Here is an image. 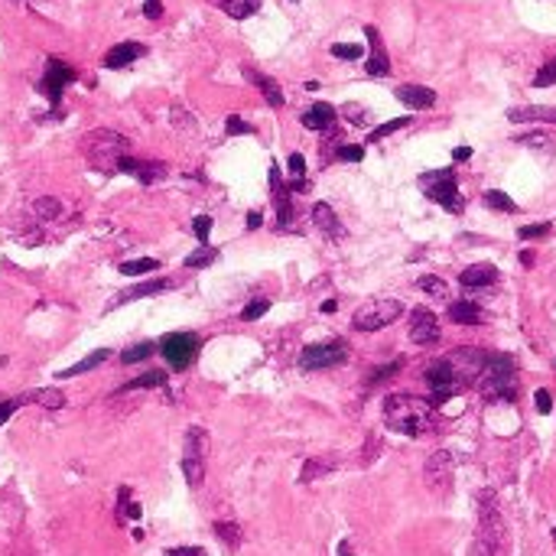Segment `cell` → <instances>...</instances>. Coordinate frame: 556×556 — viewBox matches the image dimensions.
<instances>
[{
  "label": "cell",
  "mask_w": 556,
  "mask_h": 556,
  "mask_svg": "<svg viewBox=\"0 0 556 556\" xmlns=\"http://www.w3.org/2000/svg\"><path fill=\"white\" fill-rule=\"evenodd\" d=\"M488 358L492 355L482 352V348H452L449 355L433 358L423 371V378L429 384V401L443 403L449 397L462 394L466 387H476Z\"/></svg>",
  "instance_id": "6da1fadb"
},
{
  "label": "cell",
  "mask_w": 556,
  "mask_h": 556,
  "mask_svg": "<svg viewBox=\"0 0 556 556\" xmlns=\"http://www.w3.org/2000/svg\"><path fill=\"white\" fill-rule=\"evenodd\" d=\"M384 423L401 436H423L436 423V403L417 394H391L384 401Z\"/></svg>",
  "instance_id": "7a4b0ae2"
},
{
  "label": "cell",
  "mask_w": 556,
  "mask_h": 556,
  "mask_svg": "<svg viewBox=\"0 0 556 556\" xmlns=\"http://www.w3.org/2000/svg\"><path fill=\"white\" fill-rule=\"evenodd\" d=\"M478 394L485 401H514L517 397V368L511 358L492 355L485 364L482 378H478Z\"/></svg>",
  "instance_id": "3957f363"
},
{
  "label": "cell",
  "mask_w": 556,
  "mask_h": 556,
  "mask_svg": "<svg viewBox=\"0 0 556 556\" xmlns=\"http://www.w3.org/2000/svg\"><path fill=\"white\" fill-rule=\"evenodd\" d=\"M419 189L423 195L433 202H439L446 212L452 215H462L466 212V199L459 195V179H456V170L446 166V170H429L419 176Z\"/></svg>",
  "instance_id": "277c9868"
},
{
  "label": "cell",
  "mask_w": 556,
  "mask_h": 556,
  "mask_svg": "<svg viewBox=\"0 0 556 556\" xmlns=\"http://www.w3.org/2000/svg\"><path fill=\"white\" fill-rule=\"evenodd\" d=\"M85 154H89L91 166L105 173H118V160L127 154V140L114 130H91L85 137Z\"/></svg>",
  "instance_id": "5b68a950"
},
{
  "label": "cell",
  "mask_w": 556,
  "mask_h": 556,
  "mask_svg": "<svg viewBox=\"0 0 556 556\" xmlns=\"http://www.w3.org/2000/svg\"><path fill=\"white\" fill-rule=\"evenodd\" d=\"M476 508H478V541H485L495 553H501V547H504V521H501L498 495L492 488H485L478 495Z\"/></svg>",
  "instance_id": "8992f818"
},
{
  "label": "cell",
  "mask_w": 556,
  "mask_h": 556,
  "mask_svg": "<svg viewBox=\"0 0 556 556\" xmlns=\"http://www.w3.org/2000/svg\"><path fill=\"white\" fill-rule=\"evenodd\" d=\"M205 459H209V433L202 427H189L183 443V476L193 488H199L205 478Z\"/></svg>",
  "instance_id": "52a82bcc"
},
{
  "label": "cell",
  "mask_w": 556,
  "mask_h": 556,
  "mask_svg": "<svg viewBox=\"0 0 556 556\" xmlns=\"http://www.w3.org/2000/svg\"><path fill=\"white\" fill-rule=\"evenodd\" d=\"M199 348H202V339L195 332H170L160 342V355L173 371H185L199 358Z\"/></svg>",
  "instance_id": "ba28073f"
},
{
  "label": "cell",
  "mask_w": 556,
  "mask_h": 556,
  "mask_svg": "<svg viewBox=\"0 0 556 556\" xmlns=\"http://www.w3.org/2000/svg\"><path fill=\"white\" fill-rule=\"evenodd\" d=\"M352 348L345 339H325V342H313L299 352V368L303 371H319V368H335V364L348 362Z\"/></svg>",
  "instance_id": "9c48e42d"
},
{
  "label": "cell",
  "mask_w": 556,
  "mask_h": 556,
  "mask_svg": "<svg viewBox=\"0 0 556 556\" xmlns=\"http://www.w3.org/2000/svg\"><path fill=\"white\" fill-rule=\"evenodd\" d=\"M403 313V306L397 299H374V303H364L362 309L355 313V329L358 332H378V329H387L391 323H397Z\"/></svg>",
  "instance_id": "30bf717a"
},
{
  "label": "cell",
  "mask_w": 556,
  "mask_h": 556,
  "mask_svg": "<svg viewBox=\"0 0 556 556\" xmlns=\"http://www.w3.org/2000/svg\"><path fill=\"white\" fill-rule=\"evenodd\" d=\"M75 79H79V72H75L69 62H62V59H46V75H42V81H40V91L49 98V105L59 108L62 105L65 85H72Z\"/></svg>",
  "instance_id": "8fae6325"
},
{
  "label": "cell",
  "mask_w": 556,
  "mask_h": 556,
  "mask_svg": "<svg viewBox=\"0 0 556 556\" xmlns=\"http://www.w3.org/2000/svg\"><path fill=\"white\" fill-rule=\"evenodd\" d=\"M270 195H274V202H277V228H293L297 209H293L290 189L283 185L280 166H277V163H270Z\"/></svg>",
  "instance_id": "7c38bea8"
},
{
  "label": "cell",
  "mask_w": 556,
  "mask_h": 556,
  "mask_svg": "<svg viewBox=\"0 0 556 556\" xmlns=\"http://www.w3.org/2000/svg\"><path fill=\"white\" fill-rule=\"evenodd\" d=\"M452 468H456V462H452V456L446 449L433 452L427 459V468H423V478H427L429 488H436V492L443 495L452 488Z\"/></svg>",
  "instance_id": "4fadbf2b"
},
{
  "label": "cell",
  "mask_w": 556,
  "mask_h": 556,
  "mask_svg": "<svg viewBox=\"0 0 556 556\" xmlns=\"http://www.w3.org/2000/svg\"><path fill=\"white\" fill-rule=\"evenodd\" d=\"M118 173H127V176H134V179H137V183L154 185V183H160V179L166 176V163L137 160V156L124 154L121 160H118Z\"/></svg>",
  "instance_id": "5bb4252c"
},
{
  "label": "cell",
  "mask_w": 556,
  "mask_h": 556,
  "mask_svg": "<svg viewBox=\"0 0 556 556\" xmlns=\"http://www.w3.org/2000/svg\"><path fill=\"white\" fill-rule=\"evenodd\" d=\"M410 342L413 345H436L439 342V319L427 306H417L410 313Z\"/></svg>",
  "instance_id": "9a60e30c"
},
{
  "label": "cell",
  "mask_w": 556,
  "mask_h": 556,
  "mask_svg": "<svg viewBox=\"0 0 556 556\" xmlns=\"http://www.w3.org/2000/svg\"><path fill=\"white\" fill-rule=\"evenodd\" d=\"M173 290V280H166V277H160V280H144L137 283V287H127V290H121L118 297L108 303V313L118 306H127V303H137V299H146V297H160V293Z\"/></svg>",
  "instance_id": "2e32d148"
},
{
  "label": "cell",
  "mask_w": 556,
  "mask_h": 556,
  "mask_svg": "<svg viewBox=\"0 0 556 556\" xmlns=\"http://www.w3.org/2000/svg\"><path fill=\"white\" fill-rule=\"evenodd\" d=\"M364 36H368V62H364V69H368L371 79H384L387 72H391V59H387V49H384V40H381V30L378 26H364Z\"/></svg>",
  "instance_id": "e0dca14e"
},
{
  "label": "cell",
  "mask_w": 556,
  "mask_h": 556,
  "mask_svg": "<svg viewBox=\"0 0 556 556\" xmlns=\"http://www.w3.org/2000/svg\"><path fill=\"white\" fill-rule=\"evenodd\" d=\"M313 225L319 228L325 238H332V241H342V238H345V225L339 221V215H335V209H332L329 202H316L313 205Z\"/></svg>",
  "instance_id": "ac0fdd59"
},
{
  "label": "cell",
  "mask_w": 556,
  "mask_h": 556,
  "mask_svg": "<svg viewBox=\"0 0 556 556\" xmlns=\"http://www.w3.org/2000/svg\"><path fill=\"white\" fill-rule=\"evenodd\" d=\"M140 56H146V46L144 42H118V46L108 49V56H105V69H127V65H134Z\"/></svg>",
  "instance_id": "d6986e66"
},
{
  "label": "cell",
  "mask_w": 556,
  "mask_h": 556,
  "mask_svg": "<svg viewBox=\"0 0 556 556\" xmlns=\"http://www.w3.org/2000/svg\"><path fill=\"white\" fill-rule=\"evenodd\" d=\"M394 98L410 111H427V108L436 105V91L427 89V85H401V89H394Z\"/></svg>",
  "instance_id": "ffe728a7"
},
{
  "label": "cell",
  "mask_w": 556,
  "mask_h": 556,
  "mask_svg": "<svg viewBox=\"0 0 556 556\" xmlns=\"http://www.w3.org/2000/svg\"><path fill=\"white\" fill-rule=\"evenodd\" d=\"M459 283L466 287V290H488V287H495L498 283V267L492 264H472L466 267L459 274Z\"/></svg>",
  "instance_id": "44dd1931"
},
{
  "label": "cell",
  "mask_w": 556,
  "mask_h": 556,
  "mask_svg": "<svg viewBox=\"0 0 556 556\" xmlns=\"http://www.w3.org/2000/svg\"><path fill=\"white\" fill-rule=\"evenodd\" d=\"M335 118H339V114H335V108L325 105V101H319V105L309 108V111L299 118V121H303V127H306V130H332Z\"/></svg>",
  "instance_id": "7402d4cb"
},
{
  "label": "cell",
  "mask_w": 556,
  "mask_h": 556,
  "mask_svg": "<svg viewBox=\"0 0 556 556\" xmlns=\"http://www.w3.org/2000/svg\"><path fill=\"white\" fill-rule=\"evenodd\" d=\"M244 75H248V81H254V85H258L267 105H270V108H283V91H280V85L270 79V75L254 72V69H244Z\"/></svg>",
  "instance_id": "603a6c76"
},
{
  "label": "cell",
  "mask_w": 556,
  "mask_h": 556,
  "mask_svg": "<svg viewBox=\"0 0 556 556\" xmlns=\"http://www.w3.org/2000/svg\"><path fill=\"white\" fill-rule=\"evenodd\" d=\"M508 121L514 124H527V121H547L556 124V108H543V105H524V108H511Z\"/></svg>",
  "instance_id": "cb8c5ba5"
},
{
  "label": "cell",
  "mask_w": 556,
  "mask_h": 556,
  "mask_svg": "<svg viewBox=\"0 0 556 556\" xmlns=\"http://www.w3.org/2000/svg\"><path fill=\"white\" fill-rule=\"evenodd\" d=\"M154 387H163V391H166V371H160V368L144 371L140 378H134V381H127V384L118 387V394H130V391H154Z\"/></svg>",
  "instance_id": "d4e9b609"
},
{
  "label": "cell",
  "mask_w": 556,
  "mask_h": 556,
  "mask_svg": "<svg viewBox=\"0 0 556 556\" xmlns=\"http://www.w3.org/2000/svg\"><path fill=\"white\" fill-rule=\"evenodd\" d=\"M335 466H339V459H335V456H313V459L303 462V472H299V482H303V485L316 482V478L329 476V472H332V468H335Z\"/></svg>",
  "instance_id": "484cf974"
},
{
  "label": "cell",
  "mask_w": 556,
  "mask_h": 556,
  "mask_svg": "<svg viewBox=\"0 0 556 556\" xmlns=\"http://www.w3.org/2000/svg\"><path fill=\"white\" fill-rule=\"evenodd\" d=\"M449 319L459 325H482L485 316L476 303H466V299H452L449 303Z\"/></svg>",
  "instance_id": "4316f807"
},
{
  "label": "cell",
  "mask_w": 556,
  "mask_h": 556,
  "mask_svg": "<svg viewBox=\"0 0 556 556\" xmlns=\"http://www.w3.org/2000/svg\"><path fill=\"white\" fill-rule=\"evenodd\" d=\"M108 358H111V352H108V348H95L91 355H85V358H81V362H75L72 368L59 371V378L69 381V378H79V374H89V371H95L98 364H105Z\"/></svg>",
  "instance_id": "83f0119b"
},
{
  "label": "cell",
  "mask_w": 556,
  "mask_h": 556,
  "mask_svg": "<svg viewBox=\"0 0 556 556\" xmlns=\"http://www.w3.org/2000/svg\"><path fill=\"white\" fill-rule=\"evenodd\" d=\"M218 7L225 10L231 20H248L260 10V0H215Z\"/></svg>",
  "instance_id": "f1b7e54d"
},
{
  "label": "cell",
  "mask_w": 556,
  "mask_h": 556,
  "mask_svg": "<svg viewBox=\"0 0 556 556\" xmlns=\"http://www.w3.org/2000/svg\"><path fill=\"white\" fill-rule=\"evenodd\" d=\"M156 352H160L156 342H137V345H127L121 352V364H140V362H146V358H154Z\"/></svg>",
  "instance_id": "f546056e"
},
{
  "label": "cell",
  "mask_w": 556,
  "mask_h": 556,
  "mask_svg": "<svg viewBox=\"0 0 556 556\" xmlns=\"http://www.w3.org/2000/svg\"><path fill=\"white\" fill-rule=\"evenodd\" d=\"M417 287L423 293H427L429 299H449V283L443 280V277H436V274H423L417 280Z\"/></svg>",
  "instance_id": "4dcf8cb0"
},
{
  "label": "cell",
  "mask_w": 556,
  "mask_h": 556,
  "mask_svg": "<svg viewBox=\"0 0 556 556\" xmlns=\"http://www.w3.org/2000/svg\"><path fill=\"white\" fill-rule=\"evenodd\" d=\"M30 403H40L46 410H59V407H65V397L56 387H36V391H30Z\"/></svg>",
  "instance_id": "1f68e13d"
},
{
  "label": "cell",
  "mask_w": 556,
  "mask_h": 556,
  "mask_svg": "<svg viewBox=\"0 0 556 556\" xmlns=\"http://www.w3.org/2000/svg\"><path fill=\"white\" fill-rule=\"evenodd\" d=\"M215 537L225 543L228 550L241 547V527L234 524V521H215Z\"/></svg>",
  "instance_id": "d6a6232c"
},
{
  "label": "cell",
  "mask_w": 556,
  "mask_h": 556,
  "mask_svg": "<svg viewBox=\"0 0 556 556\" xmlns=\"http://www.w3.org/2000/svg\"><path fill=\"white\" fill-rule=\"evenodd\" d=\"M156 267H160V260L156 258H137V260H124V264H118V270H121L124 277H144V274H154Z\"/></svg>",
  "instance_id": "836d02e7"
},
{
  "label": "cell",
  "mask_w": 556,
  "mask_h": 556,
  "mask_svg": "<svg viewBox=\"0 0 556 556\" xmlns=\"http://www.w3.org/2000/svg\"><path fill=\"white\" fill-rule=\"evenodd\" d=\"M212 260H218V248H212V244H202L199 250H193V254L185 258V267H189V270H202V267H209Z\"/></svg>",
  "instance_id": "e575fe53"
},
{
  "label": "cell",
  "mask_w": 556,
  "mask_h": 556,
  "mask_svg": "<svg viewBox=\"0 0 556 556\" xmlns=\"http://www.w3.org/2000/svg\"><path fill=\"white\" fill-rule=\"evenodd\" d=\"M121 504H118V521L121 524H127V517L130 521H140V504L134 498H130V488H121Z\"/></svg>",
  "instance_id": "d590c367"
},
{
  "label": "cell",
  "mask_w": 556,
  "mask_h": 556,
  "mask_svg": "<svg viewBox=\"0 0 556 556\" xmlns=\"http://www.w3.org/2000/svg\"><path fill=\"white\" fill-rule=\"evenodd\" d=\"M485 205H488V209H495V212H504V215L517 212L514 199H511V195H504L501 189H488V193H485Z\"/></svg>",
  "instance_id": "8d00e7d4"
},
{
  "label": "cell",
  "mask_w": 556,
  "mask_h": 556,
  "mask_svg": "<svg viewBox=\"0 0 556 556\" xmlns=\"http://www.w3.org/2000/svg\"><path fill=\"white\" fill-rule=\"evenodd\" d=\"M407 124H410V118H407V114H403V118H394V121L381 124V127H374V130H371V134H368V144H374V140L391 137L394 130H403V127H407Z\"/></svg>",
  "instance_id": "74e56055"
},
{
  "label": "cell",
  "mask_w": 556,
  "mask_h": 556,
  "mask_svg": "<svg viewBox=\"0 0 556 556\" xmlns=\"http://www.w3.org/2000/svg\"><path fill=\"white\" fill-rule=\"evenodd\" d=\"M30 403V394H20V397H0V427L7 423L10 417H14L20 407H26Z\"/></svg>",
  "instance_id": "f35d334b"
},
{
  "label": "cell",
  "mask_w": 556,
  "mask_h": 556,
  "mask_svg": "<svg viewBox=\"0 0 556 556\" xmlns=\"http://www.w3.org/2000/svg\"><path fill=\"white\" fill-rule=\"evenodd\" d=\"M403 364H407L403 358H394V362H387L384 368H374L368 374V384H381V381L394 378V374H401V371H403Z\"/></svg>",
  "instance_id": "ab89813d"
},
{
  "label": "cell",
  "mask_w": 556,
  "mask_h": 556,
  "mask_svg": "<svg viewBox=\"0 0 556 556\" xmlns=\"http://www.w3.org/2000/svg\"><path fill=\"white\" fill-rule=\"evenodd\" d=\"M267 309H270V299H254V303H248V306H244V313H241V319L244 323H258L260 316L267 313Z\"/></svg>",
  "instance_id": "60d3db41"
},
{
  "label": "cell",
  "mask_w": 556,
  "mask_h": 556,
  "mask_svg": "<svg viewBox=\"0 0 556 556\" xmlns=\"http://www.w3.org/2000/svg\"><path fill=\"white\" fill-rule=\"evenodd\" d=\"M381 456V436L368 433V439H364V449H362V466H371V462Z\"/></svg>",
  "instance_id": "b9f144b4"
},
{
  "label": "cell",
  "mask_w": 556,
  "mask_h": 556,
  "mask_svg": "<svg viewBox=\"0 0 556 556\" xmlns=\"http://www.w3.org/2000/svg\"><path fill=\"white\" fill-rule=\"evenodd\" d=\"M332 56L335 59H362L364 49L358 46V42H335V46H332Z\"/></svg>",
  "instance_id": "7bdbcfd3"
},
{
  "label": "cell",
  "mask_w": 556,
  "mask_h": 556,
  "mask_svg": "<svg viewBox=\"0 0 556 556\" xmlns=\"http://www.w3.org/2000/svg\"><path fill=\"white\" fill-rule=\"evenodd\" d=\"M36 215L40 218H62V202L59 199H40L36 202Z\"/></svg>",
  "instance_id": "ee69618b"
},
{
  "label": "cell",
  "mask_w": 556,
  "mask_h": 556,
  "mask_svg": "<svg viewBox=\"0 0 556 556\" xmlns=\"http://www.w3.org/2000/svg\"><path fill=\"white\" fill-rule=\"evenodd\" d=\"M517 144H521V146H533V150H547L550 137H547V134H541V130H531V134H521V137H517Z\"/></svg>",
  "instance_id": "f6af8a7d"
},
{
  "label": "cell",
  "mask_w": 556,
  "mask_h": 556,
  "mask_svg": "<svg viewBox=\"0 0 556 556\" xmlns=\"http://www.w3.org/2000/svg\"><path fill=\"white\" fill-rule=\"evenodd\" d=\"M287 170H290L293 183L306 179V156H303V154H290V160H287Z\"/></svg>",
  "instance_id": "bcb514c9"
},
{
  "label": "cell",
  "mask_w": 556,
  "mask_h": 556,
  "mask_svg": "<svg viewBox=\"0 0 556 556\" xmlns=\"http://www.w3.org/2000/svg\"><path fill=\"white\" fill-rule=\"evenodd\" d=\"M543 234H550V221H541V225H521V228H517V238H521V241H533V238H543Z\"/></svg>",
  "instance_id": "7dc6e473"
},
{
  "label": "cell",
  "mask_w": 556,
  "mask_h": 556,
  "mask_svg": "<svg viewBox=\"0 0 556 556\" xmlns=\"http://www.w3.org/2000/svg\"><path fill=\"white\" fill-rule=\"evenodd\" d=\"M533 85H537V89H550V85H556V59H550V62L543 65L541 72H537Z\"/></svg>",
  "instance_id": "c3c4849f"
},
{
  "label": "cell",
  "mask_w": 556,
  "mask_h": 556,
  "mask_svg": "<svg viewBox=\"0 0 556 556\" xmlns=\"http://www.w3.org/2000/svg\"><path fill=\"white\" fill-rule=\"evenodd\" d=\"M335 156H339V160H345V163H362V160H364V146H358V144H342L339 150H335Z\"/></svg>",
  "instance_id": "681fc988"
},
{
  "label": "cell",
  "mask_w": 556,
  "mask_h": 556,
  "mask_svg": "<svg viewBox=\"0 0 556 556\" xmlns=\"http://www.w3.org/2000/svg\"><path fill=\"white\" fill-rule=\"evenodd\" d=\"M193 231L202 244H209V234H212V218L209 215H195L193 218Z\"/></svg>",
  "instance_id": "f907efd6"
},
{
  "label": "cell",
  "mask_w": 556,
  "mask_h": 556,
  "mask_svg": "<svg viewBox=\"0 0 556 556\" xmlns=\"http://www.w3.org/2000/svg\"><path fill=\"white\" fill-rule=\"evenodd\" d=\"M225 127H228V134H250V124H248V121H241L238 114H231V118H228Z\"/></svg>",
  "instance_id": "816d5d0a"
},
{
  "label": "cell",
  "mask_w": 556,
  "mask_h": 556,
  "mask_svg": "<svg viewBox=\"0 0 556 556\" xmlns=\"http://www.w3.org/2000/svg\"><path fill=\"white\" fill-rule=\"evenodd\" d=\"M163 556H205V550L202 547H170V550H163Z\"/></svg>",
  "instance_id": "f5cc1de1"
},
{
  "label": "cell",
  "mask_w": 556,
  "mask_h": 556,
  "mask_svg": "<svg viewBox=\"0 0 556 556\" xmlns=\"http://www.w3.org/2000/svg\"><path fill=\"white\" fill-rule=\"evenodd\" d=\"M144 16H146V20H160V16H163V4H160V0H144Z\"/></svg>",
  "instance_id": "db71d44e"
},
{
  "label": "cell",
  "mask_w": 556,
  "mask_h": 556,
  "mask_svg": "<svg viewBox=\"0 0 556 556\" xmlns=\"http://www.w3.org/2000/svg\"><path fill=\"white\" fill-rule=\"evenodd\" d=\"M342 114H345L348 121L352 124H364V108H358V105H345L342 108Z\"/></svg>",
  "instance_id": "11a10c76"
},
{
  "label": "cell",
  "mask_w": 556,
  "mask_h": 556,
  "mask_svg": "<svg viewBox=\"0 0 556 556\" xmlns=\"http://www.w3.org/2000/svg\"><path fill=\"white\" fill-rule=\"evenodd\" d=\"M537 410L541 413L553 410V397H550V391H537Z\"/></svg>",
  "instance_id": "9f6ffc18"
},
{
  "label": "cell",
  "mask_w": 556,
  "mask_h": 556,
  "mask_svg": "<svg viewBox=\"0 0 556 556\" xmlns=\"http://www.w3.org/2000/svg\"><path fill=\"white\" fill-rule=\"evenodd\" d=\"M468 556H498V553H495V550L488 547V543H485V541H478V537H476V543H472Z\"/></svg>",
  "instance_id": "6f0895ef"
},
{
  "label": "cell",
  "mask_w": 556,
  "mask_h": 556,
  "mask_svg": "<svg viewBox=\"0 0 556 556\" xmlns=\"http://www.w3.org/2000/svg\"><path fill=\"white\" fill-rule=\"evenodd\" d=\"M468 156H472V150H468V146H456V150H452V160H456V163H466Z\"/></svg>",
  "instance_id": "680465c9"
},
{
  "label": "cell",
  "mask_w": 556,
  "mask_h": 556,
  "mask_svg": "<svg viewBox=\"0 0 556 556\" xmlns=\"http://www.w3.org/2000/svg\"><path fill=\"white\" fill-rule=\"evenodd\" d=\"M260 225H264V218H260V212H250V215H248V228H250V231H254V228H260Z\"/></svg>",
  "instance_id": "91938a15"
},
{
  "label": "cell",
  "mask_w": 556,
  "mask_h": 556,
  "mask_svg": "<svg viewBox=\"0 0 556 556\" xmlns=\"http://www.w3.org/2000/svg\"><path fill=\"white\" fill-rule=\"evenodd\" d=\"M335 306H339L335 299H325V303H323V313H325V316H332V313H335Z\"/></svg>",
  "instance_id": "94428289"
},
{
  "label": "cell",
  "mask_w": 556,
  "mask_h": 556,
  "mask_svg": "<svg viewBox=\"0 0 556 556\" xmlns=\"http://www.w3.org/2000/svg\"><path fill=\"white\" fill-rule=\"evenodd\" d=\"M335 556H352V543L342 541V543H339V553H335Z\"/></svg>",
  "instance_id": "6125c7cd"
},
{
  "label": "cell",
  "mask_w": 556,
  "mask_h": 556,
  "mask_svg": "<svg viewBox=\"0 0 556 556\" xmlns=\"http://www.w3.org/2000/svg\"><path fill=\"white\" fill-rule=\"evenodd\" d=\"M521 264H524V267L533 264V254H531V250H524V254H521Z\"/></svg>",
  "instance_id": "be15d7a7"
},
{
  "label": "cell",
  "mask_w": 556,
  "mask_h": 556,
  "mask_svg": "<svg viewBox=\"0 0 556 556\" xmlns=\"http://www.w3.org/2000/svg\"><path fill=\"white\" fill-rule=\"evenodd\" d=\"M553 541H556V531H553Z\"/></svg>",
  "instance_id": "e7e4bbea"
},
{
  "label": "cell",
  "mask_w": 556,
  "mask_h": 556,
  "mask_svg": "<svg viewBox=\"0 0 556 556\" xmlns=\"http://www.w3.org/2000/svg\"><path fill=\"white\" fill-rule=\"evenodd\" d=\"M293 4H297V0H293Z\"/></svg>",
  "instance_id": "03108f58"
}]
</instances>
